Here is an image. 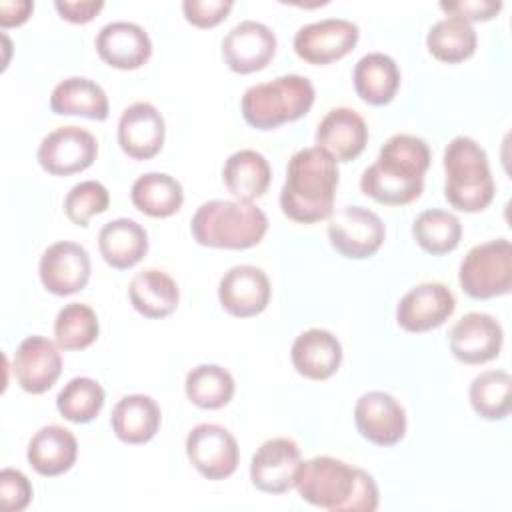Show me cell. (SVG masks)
Masks as SVG:
<instances>
[{"mask_svg":"<svg viewBox=\"0 0 512 512\" xmlns=\"http://www.w3.org/2000/svg\"><path fill=\"white\" fill-rule=\"evenodd\" d=\"M232 0H184V18L196 28H212L220 24L232 10Z\"/></svg>","mask_w":512,"mask_h":512,"instance_id":"obj_40","label":"cell"},{"mask_svg":"<svg viewBox=\"0 0 512 512\" xmlns=\"http://www.w3.org/2000/svg\"><path fill=\"white\" fill-rule=\"evenodd\" d=\"M50 110L60 116L106 120L110 104L100 84L84 76H70L54 86L50 96Z\"/></svg>","mask_w":512,"mask_h":512,"instance_id":"obj_28","label":"cell"},{"mask_svg":"<svg viewBox=\"0 0 512 512\" xmlns=\"http://www.w3.org/2000/svg\"><path fill=\"white\" fill-rule=\"evenodd\" d=\"M34 10V2L30 0H4L0 2V26L10 28V26H20L28 20V16Z\"/></svg>","mask_w":512,"mask_h":512,"instance_id":"obj_43","label":"cell"},{"mask_svg":"<svg viewBox=\"0 0 512 512\" xmlns=\"http://www.w3.org/2000/svg\"><path fill=\"white\" fill-rule=\"evenodd\" d=\"M130 200L146 216L168 218L180 210L184 190L182 184L170 174L146 172L134 180Z\"/></svg>","mask_w":512,"mask_h":512,"instance_id":"obj_31","label":"cell"},{"mask_svg":"<svg viewBox=\"0 0 512 512\" xmlns=\"http://www.w3.org/2000/svg\"><path fill=\"white\" fill-rule=\"evenodd\" d=\"M354 422L358 432L376 446H394L406 434L404 406L380 390L366 392L356 400Z\"/></svg>","mask_w":512,"mask_h":512,"instance_id":"obj_15","label":"cell"},{"mask_svg":"<svg viewBox=\"0 0 512 512\" xmlns=\"http://www.w3.org/2000/svg\"><path fill=\"white\" fill-rule=\"evenodd\" d=\"M300 462V448L292 438L266 440L252 456L250 480L260 492L284 494L294 488Z\"/></svg>","mask_w":512,"mask_h":512,"instance_id":"obj_17","label":"cell"},{"mask_svg":"<svg viewBox=\"0 0 512 512\" xmlns=\"http://www.w3.org/2000/svg\"><path fill=\"white\" fill-rule=\"evenodd\" d=\"M360 30L346 18H324L304 24L294 34V52L308 64L326 66L344 58L358 42Z\"/></svg>","mask_w":512,"mask_h":512,"instance_id":"obj_11","label":"cell"},{"mask_svg":"<svg viewBox=\"0 0 512 512\" xmlns=\"http://www.w3.org/2000/svg\"><path fill=\"white\" fill-rule=\"evenodd\" d=\"M268 230V216L254 202L210 200L198 206L190 232L208 248L246 250L262 242Z\"/></svg>","mask_w":512,"mask_h":512,"instance_id":"obj_4","label":"cell"},{"mask_svg":"<svg viewBox=\"0 0 512 512\" xmlns=\"http://www.w3.org/2000/svg\"><path fill=\"white\" fill-rule=\"evenodd\" d=\"M222 180L236 200L252 202L266 194L272 180V168L260 152L244 148L228 156L222 168Z\"/></svg>","mask_w":512,"mask_h":512,"instance_id":"obj_30","label":"cell"},{"mask_svg":"<svg viewBox=\"0 0 512 512\" xmlns=\"http://www.w3.org/2000/svg\"><path fill=\"white\" fill-rule=\"evenodd\" d=\"M314 86L306 76L282 74L246 88L240 100L244 120L256 130H272L306 116L314 104Z\"/></svg>","mask_w":512,"mask_h":512,"instance_id":"obj_6","label":"cell"},{"mask_svg":"<svg viewBox=\"0 0 512 512\" xmlns=\"http://www.w3.org/2000/svg\"><path fill=\"white\" fill-rule=\"evenodd\" d=\"M96 52L112 68L136 70L148 62L152 42L148 32L136 22H108L96 34Z\"/></svg>","mask_w":512,"mask_h":512,"instance_id":"obj_21","label":"cell"},{"mask_svg":"<svg viewBox=\"0 0 512 512\" xmlns=\"http://www.w3.org/2000/svg\"><path fill=\"white\" fill-rule=\"evenodd\" d=\"M478 36L470 22L458 16H446L432 24L426 34L428 52L448 64H458L468 60L476 52Z\"/></svg>","mask_w":512,"mask_h":512,"instance_id":"obj_32","label":"cell"},{"mask_svg":"<svg viewBox=\"0 0 512 512\" xmlns=\"http://www.w3.org/2000/svg\"><path fill=\"white\" fill-rule=\"evenodd\" d=\"M18 386L28 394H44L50 390L62 372V356L58 344L46 336H26L14 354L12 362Z\"/></svg>","mask_w":512,"mask_h":512,"instance_id":"obj_19","label":"cell"},{"mask_svg":"<svg viewBox=\"0 0 512 512\" xmlns=\"http://www.w3.org/2000/svg\"><path fill=\"white\" fill-rule=\"evenodd\" d=\"M294 488L304 502L330 512H374L378 508L374 478L332 456L300 462Z\"/></svg>","mask_w":512,"mask_h":512,"instance_id":"obj_2","label":"cell"},{"mask_svg":"<svg viewBox=\"0 0 512 512\" xmlns=\"http://www.w3.org/2000/svg\"><path fill=\"white\" fill-rule=\"evenodd\" d=\"M38 274L48 292L56 296L76 294L90 280V256L76 242H54L42 252Z\"/></svg>","mask_w":512,"mask_h":512,"instance_id":"obj_14","label":"cell"},{"mask_svg":"<svg viewBox=\"0 0 512 512\" xmlns=\"http://www.w3.org/2000/svg\"><path fill=\"white\" fill-rule=\"evenodd\" d=\"M166 126L158 108L150 102H134L120 114L118 144L134 160H150L164 146Z\"/></svg>","mask_w":512,"mask_h":512,"instance_id":"obj_20","label":"cell"},{"mask_svg":"<svg viewBox=\"0 0 512 512\" xmlns=\"http://www.w3.org/2000/svg\"><path fill=\"white\" fill-rule=\"evenodd\" d=\"M458 282L474 300L504 296L512 288V244L506 238L476 244L460 262Z\"/></svg>","mask_w":512,"mask_h":512,"instance_id":"obj_7","label":"cell"},{"mask_svg":"<svg viewBox=\"0 0 512 512\" xmlns=\"http://www.w3.org/2000/svg\"><path fill=\"white\" fill-rule=\"evenodd\" d=\"M186 456L204 478L224 480L236 472L240 448L224 426L202 422L186 436Z\"/></svg>","mask_w":512,"mask_h":512,"instance_id":"obj_9","label":"cell"},{"mask_svg":"<svg viewBox=\"0 0 512 512\" xmlns=\"http://www.w3.org/2000/svg\"><path fill=\"white\" fill-rule=\"evenodd\" d=\"M338 186V162L318 146L298 150L286 168L280 208L286 218L314 224L330 218Z\"/></svg>","mask_w":512,"mask_h":512,"instance_id":"obj_3","label":"cell"},{"mask_svg":"<svg viewBox=\"0 0 512 512\" xmlns=\"http://www.w3.org/2000/svg\"><path fill=\"white\" fill-rule=\"evenodd\" d=\"M272 296L266 272L252 264L232 266L218 284L220 306L236 318H250L266 310Z\"/></svg>","mask_w":512,"mask_h":512,"instance_id":"obj_16","label":"cell"},{"mask_svg":"<svg viewBox=\"0 0 512 512\" xmlns=\"http://www.w3.org/2000/svg\"><path fill=\"white\" fill-rule=\"evenodd\" d=\"M386 236L382 218L364 206H344L330 214L328 240L332 248L350 260L374 256Z\"/></svg>","mask_w":512,"mask_h":512,"instance_id":"obj_8","label":"cell"},{"mask_svg":"<svg viewBox=\"0 0 512 512\" xmlns=\"http://www.w3.org/2000/svg\"><path fill=\"white\" fill-rule=\"evenodd\" d=\"M276 52V34L256 20H242L222 40V58L236 74H252L268 66Z\"/></svg>","mask_w":512,"mask_h":512,"instance_id":"obj_13","label":"cell"},{"mask_svg":"<svg viewBox=\"0 0 512 512\" xmlns=\"http://www.w3.org/2000/svg\"><path fill=\"white\" fill-rule=\"evenodd\" d=\"M354 90L366 104L384 106L400 88V68L384 52H368L354 66Z\"/></svg>","mask_w":512,"mask_h":512,"instance_id":"obj_27","label":"cell"},{"mask_svg":"<svg viewBox=\"0 0 512 512\" xmlns=\"http://www.w3.org/2000/svg\"><path fill=\"white\" fill-rule=\"evenodd\" d=\"M104 400V388L96 380L88 376H78L66 382L64 388L58 392L56 408L64 420L74 424H86L100 414Z\"/></svg>","mask_w":512,"mask_h":512,"instance_id":"obj_36","label":"cell"},{"mask_svg":"<svg viewBox=\"0 0 512 512\" xmlns=\"http://www.w3.org/2000/svg\"><path fill=\"white\" fill-rule=\"evenodd\" d=\"M98 142L80 126H60L48 132L36 152V160L52 176L78 174L94 164Z\"/></svg>","mask_w":512,"mask_h":512,"instance_id":"obj_10","label":"cell"},{"mask_svg":"<svg viewBox=\"0 0 512 512\" xmlns=\"http://www.w3.org/2000/svg\"><path fill=\"white\" fill-rule=\"evenodd\" d=\"M54 8L58 14L74 24H86L94 20V16L104 8L102 0H84V2H70V0H56Z\"/></svg>","mask_w":512,"mask_h":512,"instance_id":"obj_42","label":"cell"},{"mask_svg":"<svg viewBox=\"0 0 512 512\" xmlns=\"http://www.w3.org/2000/svg\"><path fill=\"white\" fill-rule=\"evenodd\" d=\"M188 400L204 410L224 408L236 390L232 374L218 364H198L184 380Z\"/></svg>","mask_w":512,"mask_h":512,"instance_id":"obj_33","label":"cell"},{"mask_svg":"<svg viewBox=\"0 0 512 512\" xmlns=\"http://www.w3.org/2000/svg\"><path fill=\"white\" fill-rule=\"evenodd\" d=\"M314 140L316 146L328 152L336 162H350L364 152L368 126L356 110L346 106L332 108L320 120Z\"/></svg>","mask_w":512,"mask_h":512,"instance_id":"obj_22","label":"cell"},{"mask_svg":"<svg viewBox=\"0 0 512 512\" xmlns=\"http://www.w3.org/2000/svg\"><path fill=\"white\" fill-rule=\"evenodd\" d=\"M98 332V316L88 304L70 302L56 314L54 338L62 350H84L96 342Z\"/></svg>","mask_w":512,"mask_h":512,"instance_id":"obj_37","label":"cell"},{"mask_svg":"<svg viewBox=\"0 0 512 512\" xmlns=\"http://www.w3.org/2000/svg\"><path fill=\"white\" fill-rule=\"evenodd\" d=\"M162 422V412L158 402L146 394L122 396L110 416L114 434L126 444H146L150 442Z\"/></svg>","mask_w":512,"mask_h":512,"instance_id":"obj_26","label":"cell"},{"mask_svg":"<svg viewBox=\"0 0 512 512\" xmlns=\"http://www.w3.org/2000/svg\"><path fill=\"white\" fill-rule=\"evenodd\" d=\"M412 236L424 252L432 256H442L456 250V246L460 244L462 224L452 212L432 208L420 212L414 218Z\"/></svg>","mask_w":512,"mask_h":512,"instance_id":"obj_34","label":"cell"},{"mask_svg":"<svg viewBox=\"0 0 512 512\" xmlns=\"http://www.w3.org/2000/svg\"><path fill=\"white\" fill-rule=\"evenodd\" d=\"M456 298L442 282H422L410 288L396 306V322L402 330L420 334L442 326L454 312Z\"/></svg>","mask_w":512,"mask_h":512,"instance_id":"obj_12","label":"cell"},{"mask_svg":"<svg viewBox=\"0 0 512 512\" xmlns=\"http://www.w3.org/2000/svg\"><path fill=\"white\" fill-rule=\"evenodd\" d=\"M448 342L456 360L464 364H484L500 354L504 332L494 316L468 312L452 326Z\"/></svg>","mask_w":512,"mask_h":512,"instance_id":"obj_18","label":"cell"},{"mask_svg":"<svg viewBox=\"0 0 512 512\" xmlns=\"http://www.w3.org/2000/svg\"><path fill=\"white\" fill-rule=\"evenodd\" d=\"M98 250L108 266L128 270L146 256L148 232L130 218L110 220L98 232Z\"/></svg>","mask_w":512,"mask_h":512,"instance_id":"obj_25","label":"cell"},{"mask_svg":"<svg viewBox=\"0 0 512 512\" xmlns=\"http://www.w3.org/2000/svg\"><path fill=\"white\" fill-rule=\"evenodd\" d=\"M428 168L426 140L414 134H394L380 148L376 162L362 172L360 190L380 204L404 206L420 198Z\"/></svg>","mask_w":512,"mask_h":512,"instance_id":"obj_1","label":"cell"},{"mask_svg":"<svg viewBox=\"0 0 512 512\" xmlns=\"http://www.w3.org/2000/svg\"><path fill=\"white\" fill-rule=\"evenodd\" d=\"M128 298L138 314L146 318H166L176 310L180 290L176 280L164 270L146 268L130 280Z\"/></svg>","mask_w":512,"mask_h":512,"instance_id":"obj_29","label":"cell"},{"mask_svg":"<svg viewBox=\"0 0 512 512\" xmlns=\"http://www.w3.org/2000/svg\"><path fill=\"white\" fill-rule=\"evenodd\" d=\"M110 206V194L98 180H82L74 184L64 198V212L76 226H88L92 216L106 212Z\"/></svg>","mask_w":512,"mask_h":512,"instance_id":"obj_38","label":"cell"},{"mask_svg":"<svg viewBox=\"0 0 512 512\" xmlns=\"http://www.w3.org/2000/svg\"><path fill=\"white\" fill-rule=\"evenodd\" d=\"M290 358L300 376L326 380L340 368L342 346L332 332L324 328H310L296 336Z\"/></svg>","mask_w":512,"mask_h":512,"instance_id":"obj_23","label":"cell"},{"mask_svg":"<svg viewBox=\"0 0 512 512\" xmlns=\"http://www.w3.org/2000/svg\"><path fill=\"white\" fill-rule=\"evenodd\" d=\"M440 8L450 16L464 18L466 22L470 20L484 22V20H492L502 10V2L500 0H456V2L442 0Z\"/></svg>","mask_w":512,"mask_h":512,"instance_id":"obj_41","label":"cell"},{"mask_svg":"<svg viewBox=\"0 0 512 512\" xmlns=\"http://www.w3.org/2000/svg\"><path fill=\"white\" fill-rule=\"evenodd\" d=\"M0 500L4 512H20L32 500L30 480L14 468H4L0 472Z\"/></svg>","mask_w":512,"mask_h":512,"instance_id":"obj_39","label":"cell"},{"mask_svg":"<svg viewBox=\"0 0 512 512\" xmlns=\"http://www.w3.org/2000/svg\"><path fill=\"white\" fill-rule=\"evenodd\" d=\"M512 378L504 370H484L470 382L468 398L484 420H504L510 414Z\"/></svg>","mask_w":512,"mask_h":512,"instance_id":"obj_35","label":"cell"},{"mask_svg":"<svg viewBox=\"0 0 512 512\" xmlns=\"http://www.w3.org/2000/svg\"><path fill=\"white\" fill-rule=\"evenodd\" d=\"M444 196L462 212H480L494 200V178L484 148L470 136H456L444 148Z\"/></svg>","mask_w":512,"mask_h":512,"instance_id":"obj_5","label":"cell"},{"mask_svg":"<svg viewBox=\"0 0 512 512\" xmlns=\"http://www.w3.org/2000/svg\"><path fill=\"white\" fill-rule=\"evenodd\" d=\"M28 464L40 476H60L68 472L78 458L76 436L58 424L42 426L28 442Z\"/></svg>","mask_w":512,"mask_h":512,"instance_id":"obj_24","label":"cell"}]
</instances>
